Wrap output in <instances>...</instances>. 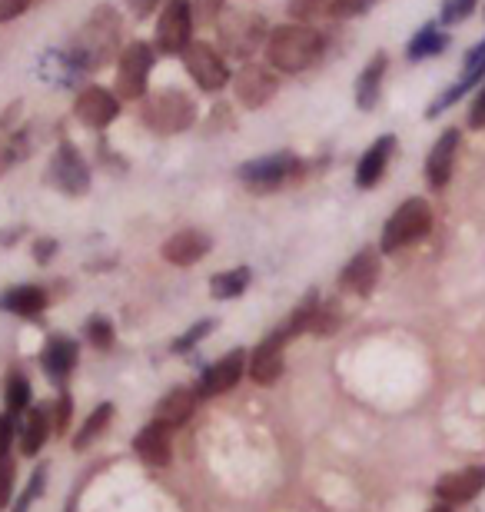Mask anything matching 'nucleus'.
<instances>
[{
  "label": "nucleus",
  "instance_id": "41",
  "mask_svg": "<svg viewBox=\"0 0 485 512\" xmlns=\"http://www.w3.org/2000/svg\"><path fill=\"white\" fill-rule=\"evenodd\" d=\"M54 253H57V240L40 237V240L34 243V260H37L40 266H47L50 260H54Z\"/></svg>",
  "mask_w": 485,
  "mask_h": 512
},
{
  "label": "nucleus",
  "instance_id": "19",
  "mask_svg": "<svg viewBox=\"0 0 485 512\" xmlns=\"http://www.w3.org/2000/svg\"><path fill=\"white\" fill-rule=\"evenodd\" d=\"M210 247H213V240L206 237L203 230H180L163 243V260L173 266H193L210 253Z\"/></svg>",
  "mask_w": 485,
  "mask_h": 512
},
{
  "label": "nucleus",
  "instance_id": "20",
  "mask_svg": "<svg viewBox=\"0 0 485 512\" xmlns=\"http://www.w3.org/2000/svg\"><path fill=\"white\" fill-rule=\"evenodd\" d=\"M392 153H396V137H392V133L379 137L373 147L363 153V160H359V167H356V187L359 190H373L376 183L383 180Z\"/></svg>",
  "mask_w": 485,
  "mask_h": 512
},
{
  "label": "nucleus",
  "instance_id": "32",
  "mask_svg": "<svg viewBox=\"0 0 485 512\" xmlns=\"http://www.w3.org/2000/svg\"><path fill=\"white\" fill-rule=\"evenodd\" d=\"M339 306L336 303H319V310L313 316V323H309V333H316V336H333L336 333V326H339Z\"/></svg>",
  "mask_w": 485,
  "mask_h": 512
},
{
  "label": "nucleus",
  "instance_id": "31",
  "mask_svg": "<svg viewBox=\"0 0 485 512\" xmlns=\"http://www.w3.org/2000/svg\"><path fill=\"white\" fill-rule=\"evenodd\" d=\"M329 14H333V4H329V0H290V17L296 24H309V20H319Z\"/></svg>",
  "mask_w": 485,
  "mask_h": 512
},
{
  "label": "nucleus",
  "instance_id": "30",
  "mask_svg": "<svg viewBox=\"0 0 485 512\" xmlns=\"http://www.w3.org/2000/svg\"><path fill=\"white\" fill-rule=\"evenodd\" d=\"M30 406V383L24 373H10L7 376V413L20 416Z\"/></svg>",
  "mask_w": 485,
  "mask_h": 512
},
{
  "label": "nucleus",
  "instance_id": "14",
  "mask_svg": "<svg viewBox=\"0 0 485 512\" xmlns=\"http://www.w3.org/2000/svg\"><path fill=\"white\" fill-rule=\"evenodd\" d=\"M459 143H462V133L456 127H449L436 143H432L429 160H426V183H429V190H446L449 187L452 170H456Z\"/></svg>",
  "mask_w": 485,
  "mask_h": 512
},
{
  "label": "nucleus",
  "instance_id": "35",
  "mask_svg": "<svg viewBox=\"0 0 485 512\" xmlns=\"http://www.w3.org/2000/svg\"><path fill=\"white\" fill-rule=\"evenodd\" d=\"M213 326H216V320H200L196 326H190V330L183 333L177 343H173V353H187V350H193V346L200 343L206 333H213Z\"/></svg>",
  "mask_w": 485,
  "mask_h": 512
},
{
  "label": "nucleus",
  "instance_id": "8",
  "mask_svg": "<svg viewBox=\"0 0 485 512\" xmlns=\"http://www.w3.org/2000/svg\"><path fill=\"white\" fill-rule=\"evenodd\" d=\"M183 64H187L190 77L196 80V87L206 90V94H216L230 84V70H226V60L216 54L210 44L203 40H190V47L183 50Z\"/></svg>",
  "mask_w": 485,
  "mask_h": 512
},
{
  "label": "nucleus",
  "instance_id": "7",
  "mask_svg": "<svg viewBox=\"0 0 485 512\" xmlns=\"http://www.w3.org/2000/svg\"><path fill=\"white\" fill-rule=\"evenodd\" d=\"M150 67H153L150 44L130 40V44L120 50V60H117V97H123V100L147 97Z\"/></svg>",
  "mask_w": 485,
  "mask_h": 512
},
{
  "label": "nucleus",
  "instance_id": "23",
  "mask_svg": "<svg viewBox=\"0 0 485 512\" xmlns=\"http://www.w3.org/2000/svg\"><path fill=\"white\" fill-rule=\"evenodd\" d=\"M196 399H200V393H193V389H187V386L170 389V393L157 403V423H163L167 429L183 426V423H187V419L193 416Z\"/></svg>",
  "mask_w": 485,
  "mask_h": 512
},
{
  "label": "nucleus",
  "instance_id": "25",
  "mask_svg": "<svg viewBox=\"0 0 485 512\" xmlns=\"http://www.w3.org/2000/svg\"><path fill=\"white\" fill-rule=\"evenodd\" d=\"M44 306H47V293L40 290V286H14V290H7L0 296V310H7L14 316H27V320L44 313Z\"/></svg>",
  "mask_w": 485,
  "mask_h": 512
},
{
  "label": "nucleus",
  "instance_id": "10",
  "mask_svg": "<svg viewBox=\"0 0 485 512\" xmlns=\"http://www.w3.org/2000/svg\"><path fill=\"white\" fill-rule=\"evenodd\" d=\"M47 180L54 183L60 193H67V197H80V193L90 190V170L84 157H80L70 143H60V150L54 153V160H50V167H47Z\"/></svg>",
  "mask_w": 485,
  "mask_h": 512
},
{
  "label": "nucleus",
  "instance_id": "15",
  "mask_svg": "<svg viewBox=\"0 0 485 512\" xmlns=\"http://www.w3.org/2000/svg\"><path fill=\"white\" fill-rule=\"evenodd\" d=\"M379 270H383V263H379V250L366 247L346 263L343 273H339V286H343L346 293L369 296L379 283Z\"/></svg>",
  "mask_w": 485,
  "mask_h": 512
},
{
  "label": "nucleus",
  "instance_id": "26",
  "mask_svg": "<svg viewBox=\"0 0 485 512\" xmlns=\"http://www.w3.org/2000/svg\"><path fill=\"white\" fill-rule=\"evenodd\" d=\"M446 47H449V34H446V30H442L439 24H426L416 37L409 40L406 57L412 60V64H419V60H429V57L442 54Z\"/></svg>",
  "mask_w": 485,
  "mask_h": 512
},
{
  "label": "nucleus",
  "instance_id": "34",
  "mask_svg": "<svg viewBox=\"0 0 485 512\" xmlns=\"http://www.w3.org/2000/svg\"><path fill=\"white\" fill-rule=\"evenodd\" d=\"M476 4H479V0H446V4H442V14H439V24L452 27V24H459V20L472 17Z\"/></svg>",
  "mask_w": 485,
  "mask_h": 512
},
{
  "label": "nucleus",
  "instance_id": "4",
  "mask_svg": "<svg viewBox=\"0 0 485 512\" xmlns=\"http://www.w3.org/2000/svg\"><path fill=\"white\" fill-rule=\"evenodd\" d=\"M140 114H143V124L150 130L170 137V133H183L193 127L196 104L183 94V90H157V94H150L143 100Z\"/></svg>",
  "mask_w": 485,
  "mask_h": 512
},
{
  "label": "nucleus",
  "instance_id": "39",
  "mask_svg": "<svg viewBox=\"0 0 485 512\" xmlns=\"http://www.w3.org/2000/svg\"><path fill=\"white\" fill-rule=\"evenodd\" d=\"M366 10H369L366 0H333L336 17H359V14H366Z\"/></svg>",
  "mask_w": 485,
  "mask_h": 512
},
{
  "label": "nucleus",
  "instance_id": "9",
  "mask_svg": "<svg viewBox=\"0 0 485 512\" xmlns=\"http://www.w3.org/2000/svg\"><path fill=\"white\" fill-rule=\"evenodd\" d=\"M193 34V4L190 0H167L157 20V47L160 54H183Z\"/></svg>",
  "mask_w": 485,
  "mask_h": 512
},
{
  "label": "nucleus",
  "instance_id": "37",
  "mask_svg": "<svg viewBox=\"0 0 485 512\" xmlns=\"http://www.w3.org/2000/svg\"><path fill=\"white\" fill-rule=\"evenodd\" d=\"M10 493H14V463L7 459H0V506L10 503Z\"/></svg>",
  "mask_w": 485,
  "mask_h": 512
},
{
  "label": "nucleus",
  "instance_id": "11",
  "mask_svg": "<svg viewBox=\"0 0 485 512\" xmlns=\"http://www.w3.org/2000/svg\"><path fill=\"white\" fill-rule=\"evenodd\" d=\"M233 90H236V100H240L246 110H260L276 97V90H280V77H276L273 70L260 67V64H246V67L236 70Z\"/></svg>",
  "mask_w": 485,
  "mask_h": 512
},
{
  "label": "nucleus",
  "instance_id": "42",
  "mask_svg": "<svg viewBox=\"0 0 485 512\" xmlns=\"http://www.w3.org/2000/svg\"><path fill=\"white\" fill-rule=\"evenodd\" d=\"M27 7H30V0H0V24H7V20L20 17Z\"/></svg>",
  "mask_w": 485,
  "mask_h": 512
},
{
  "label": "nucleus",
  "instance_id": "18",
  "mask_svg": "<svg viewBox=\"0 0 485 512\" xmlns=\"http://www.w3.org/2000/svg\"><path fill=\"white\" fill-rule=\"evenodd\" d=\"M485 489V466H469V469H459V473H449L439 479L436 493L442 503L456 506V503H469L476 499Z\"/></svg>",
  "mask_w": 485,
  "mask_h": 512
},
{
  "label": "nucleus",
  "instance_id": "28",
  "mask_svg": "<svg viewBox=\"0 0 485 512\" xmlns=\"http://www.w3.org/2000/svg\"><path fill=\"white\" fill-rule=\"evenodd\" d=\"M253 273L250 266H236V270H226V273H216L210 280V293L216 296V300H236L246 286H250Z\"/></svg>",
  "mask_w": 485,
  "mask_h": 512
},
{
  "label": "nucleus",
  "instance_id": "2",
  "mask_svg": "<svg viewBox=\"0 0 485 512\" xmlns=\"http://www.w3.org/2000/svg\"><path fill=\"white\" fill-rule=\"evenodd\" d=\"M120 44V17L113 7H97L90 20L84 24V30L74 40V64L84 70H97L103 64H110L113 54H117Z\"/></svg>",
  "mask_w": 485,
  "mask_h": 512
},
{
  "label": "nucleus",
  "instance_id": "1",
  "mask_svg": "<svg viewBox=\"0 0 485 512\" xmlns=\"http://www.w3.org/2000/svg\"><path fill=\"white\" fill-rule=\"evenodd\" d=\"M323 57V37L309 24H283L266 37V60L283 74H303Z\"/></svg>",
  "mask_w": 485,
  "mask_h": 512
},
{
  "label": "nucleus",
  "instance_id": "33",
  "mask_svg": "<svg viewBox=\"0 0 485 512\" xmlns=\"http://www.w3.org/2000/svg\"><path fill=\"white\" fill-rule=\"evenodd\" d=\"M87 340L97 346V350H110L113 346V323L107 316H90L87 320Z\"/></svg>",
  "mask_w": 485,
  "mask_h": 512
},
{
  "label": "nucleus",
  "instance_id": "12",
  "mask_svg": "<svg viewBox=\"0 0 485 512\" xmlns=\"http://www.w3.org/2000/svg\"><path fill=\"white\" fill-rule=\"evenodd\" d=\"M479 80H485V37L479 40L476 47L469 50L466 54V60H462V77L452 84L446 94H442L436 104H429V110H426V117H439V114H446V110L452 107V104H459L462 97L469 94L472 87L479 84Z\"/></svg>",
  "mask_w": 485,
  "mask_h": 512
},
{
  "label": "nucleus",
  "instance_id": "45",
  "mask_svg": "<svg viewBox=\"0 0 485 512\" xmlns=\"http://www.w3.org/2000/svg\"><path fill=\"white\" fill-rule=\"evenodd\" d=\"M429 512H452V509H449V503H446V506H436V509H429Z\"/></svg>",
  "mask_w": 485,
  "mask_h": 512
},
{
  "label": "nucleus",
  "instance_id": "13",
  "mask_svg": "<svg viewBox=\"0 0 485 512\" xmlns=\"http://www.w3.org/2000/svg\"><path fill=\"white\" fill-rule=\"evenodd\" d=\"M74 114L77 120L84 127H107L117 120L120 114V97L117 94H110L107 87H87V90H80L77 100H74Z\"/></svg>",
  "mask_w": 485,
  "mask_h": 512
},
{
  "label": "nucleus",
  "instance_id": "29",
  "mask_svg": "<svg viewBox=\"0 0 485 512\" xmlns=\"http://www.w3.org/2000/svg\"><path fill=\"white\" fill-rule=\"evenodd\" d=\"M110 419H113V406L110 403H103V406H97L94 413L87 416V423L77 429V436H74V449H87L94 439L103 433V429L110 426Z\"/></svg>",
  "mask_w": 485,
  "mask_h": 512
},
{
  "label": "nucleus",
  "instance_id": "36",
  "mask_svg": "<svg viewBox=\"0 0 485 512\" xmlns=\"http://www.w3.org/2000/svg\"><path fill=\"white\" fill-rule=\"evenodd\" d=\"M223 4H226V0H193V20H203V24L220 20Z\"/></svg>",
  "mask_w": 485,
  "mask_h": 512
},
{
  "label": "nucleus",
  "instance_id": "3",
  "mask_svg": "<svg viewBox=\"0 0 485 512\" xmlns=\"http://www.w3.org/2000/svg\"><path fill=\"white\" fill-rule=\"evenodd\" d=\"M429 230H432V207L422 197H409L406 203H399V210L386 220L379 250L383 253L406 250L412 243H419L422 237H429Z\"/></svg>",
  "mask_w": 485,
  "mask_h": 512
},
{
  "label": "nucleus",
  "instance_id": "17",
  "mask_svg": "<svg viewBox=\"0 0 485 512\" xmlns=\"http://www.w3.org/2000/svg\"><path fill=\"white\" fill-rule=\"evenodd\" d=\"M243 370H246V350L226 353L223 360H216L210 370L200 376V396L210 399V396L226 393V389H233L236 383H240Z\"/></svg>",
  "mask_w": 485,
  "mask_h": 512
},
{
  "label": "nucleus",
  "instance_id": "44",
  "mask_svg": "<svg viewBox=\"0 0 485 512\" xmlns=\"http://www.w3.org/2000/svg\"><path fill=\"white\" fill-rule=\"evenodd\" d=\"M67 419H70V396H60V403H57V429H64Z\"/></svg>",
  "mask_w": 485,
  "mask_h": 512
},
{
  "label": "nucleus",
  "instance_id": "6",
  "mask_svg": "<svg viewBox=\"0 0 485 512\" xmlns=\"http://www.w3.org/2000/svg\"><path fill=\"white\" fill-rule=\"evenodd\" d=\"M296 170H299L296 153L276 150V153H266V157H256V160L240 163L236 177H240V183H243L246 190H253V193H273V190H280Z\"/></svg>",
  "mask_w": 485,
  "mask_h": 512
},
{
  "label": "nucleus",
  "instance_id": "38",
  "mask_svg": "<svg viewBox=\"0 0 485 512\" xmlns=\"http://www.w3.org/2000/svg\"><path fill=\"white\" fill-rule=\"evenodd\" d=\"M14 416H0V459H7L10 456V443H14Z\"/></svg>",
  "mask_w": 485,
  "mask_h": 512
},
{
  "label": "nucleus",
  "instance_id": "27",
  "mask_svg": "<svg viewBox=\"0 0 485 512\" xmlns=\"http://www.w3.org/2000/svg\"><path fill=\"white\" fill-rule=\"evenodd\" d=\"M50 436V413L44 406L30 409L24 416V429H20V449H24V456H37L40 446L47 443Z\"/></svg>",
  "mask_w": 485,
  "mask_h": 512
},
{
  "label": "nucleus",
  "instance_id": "5",
  "mask_svg": "<svg viewBox=\"0 0 485 512\" xmlns=\"http://www.w3.org/2000/svg\"><path fill=\"white\" fill-rule=\"evenodd\" d=\"M216 37H220V44H223V54L246 60L266 44L270 34H266L263 17L250 14V10H233V14L216 20Z\"/></svg>",
  "mask_w": 485,
  "mask_h": 512
},
{
  "label": "nucleus",
  "instance_id": "40",
  "mask_svg": "<svg viewBox=\"0 0 485 512\" xmlns=\"http://www.w3.org/2000/svg\"><path fill=\"white\" fill-rule=\"evenodd\" d=\"M469 127H472V130H485V80H482V87H479V97L472 100Z\"/></svg>",
  "mask_w": 485,
  "mask_h": 512
},
{
  "label": "nucleus",
  "instance_id": "22",
  "mask_svg": "<svg viewBox=\"0 0 485 512\" xmlns=\"http://www.w3.org/2000/svg\"><path fill=\"white\" fill-rule=\"evenodd\" d=\"M133 449H137V456L147 466H167L170 463V429L153 419L147 429H140Z\"/></svg>",
  "mask_w": 485,
  "mask_h": 512
},
{
  "label": "nucleus",
  "instance_id": "21",
  "mask_svg": "<svg viewBox=\"0 0 485 512\" xmlns=\"http://www.w3.org/2000/svg\"><path fill=\"white\" fill-rule=\"evenodd\" d=\"M40 360H44V373L50 376V380L64 383L70 376V370L77 366V343L67 340V336H50Z\"/></svg>",
  "mask_w": 485,
  "mask_h": 512
},
{
  "label": "nucleus",
  "instance_id": "16",
  "mask_svg": "<svg viewBox=\"0 0 485 512\" xmlns=\"http://www.w3.org/2000/svg\"><path fill=\"white\" fill-rule=\"evenodd\" d=\"M283 346H286V340L273 330V333L266 336V340L253 350L250 363H246V370H250V376H253L256 383L270 386V383H276V380L283 376Z\"/></svg>",
  "mask_w": 485,
  "mask_h": 512
},
{
  "label": "nucleus",
  "instance_id": "43",
  "mask_svg": "<svg viewBox=\"0 0 485 512\" xmlns=\"http://www.w3.org/2000/svg\"><path fill=\"white\" fill-rule=\"evenodd\" d=\"M160 0H127V7H130V14L137 17V20H147L153 10H157Z\"/></svg>",
  "mask_w": 485,
  "mask_h": 512
},
{
  "label": "nucleus",
  "instance_id": "24",
  "mask_svg": "<svg viewBox=\"0 0 485 512\" xmlns=\"http://www.w3.org/2000/svg\"><path fill=\"white\" fill-rule=\"evenodd\" d=\"M389 57L376 54L369 64L363 67V74L356 80V107L359 110H373L379 104V94H383V77H386Z\"/></svg>",
  "mask_w": 485,
  "mask_h": 512
}]
</instances>
